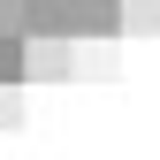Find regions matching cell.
Listing matches in <instances>:
<instances>
[{"label":"cell","instance_id":"1","mask_svg":"<svg viewBox=\"0 0 160 160\" xmlns=\"http://www.w3.org/2000/svg\"><path fill=\"white\" fill-rule=\"evenodd\" d=\"M23 76H31V84H69V76H76V31L23 38Z\"/></svg>","mask_w":160,"mask_h":160},{"label":"cell","instance_id":"2","mask_svg":"<svg viewBox=\"0 0 160 160\" xmlns=\"http://www.w3.org/2000/svg\"><path fill=\"white\" fill-rule=\"evenodd\" d=\"M76 76H99V84H107V76H122V31H76Z\"/></svg>","mask_w":160,"mask_h":160},{"label":"cell","instance_id":"3","mask_svg":"<svg viewBox=\"0 0 160 160\" xmlns=\"http://www.w3.org/2000/svg\"><path fill=\"white\" fill-rule=\"evenodd\" d=\"M122 38H160V0H114Z\"/></svg>","mask_w":160,"mask_h":160},{"label":"cell","instance_id":"4","mask_svg":"<svg viewBox=\"0 0 160 160\" xmlns=\"http://www.w3.org/2000/svg\"><path fill=\"white\" fill-rule=\"evenodd\" d=\"M31 107H23V76H0V130H23Z\"/></svg>","mask_w":160,"mask_h":160},{"label":"cell","instance_id":"5","mask_svg":"<svg viewBox=\"0 0 160 160\" xmlns=\"http://www.w3.org/2000/svg\"><path fill=\"white\" fill-rule=\"evenodd\" d=\"M0 76H23V46H8V38H0ZM31 84V76H23Z\"/></svg>","mask_w":160,"mask_h":160}]
</instances>
